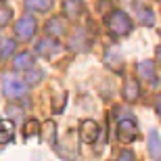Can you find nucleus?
<instances>
[{"label": "nucleus", "mask_w": 161, "mask_h": 161, "mask_svg": "<svg viewBox=\"0 0 161 161\" xmlns=\"http://www.w3.org/2000/svg\"><path fill=\"white\" fill-rule=\"evenodd\" d=\"M98 134H101V128H98V124H96L94 119H84L82 124H80V140H82L84 144L96 142Z\"/></svg>", "instance_id": "nucleus-6"}, {"label": "nucleus", "mask_w": 161, "mask_h": 161, "mask_svg": "<svg viewBox=\"0 0 161 161\" xmlns=\"http://www.w3.org/2000/svg\"><path fill=\"white\" fill-rule=\"evenodd\" d=\"M11 19H13V8L6 4L4 0H0V30L11 23Z\"/></svg>", "instance_id": "nucleus-20"}, {"label": "nucleus", "mask_w": 161, "mask_h": 161, "mask_svg": "<svg viewBox=\"0 0 161 161\" xmlns=\"http://www.w3.org/2000/svg\"><path fill=\"white\" fill-rule=\"evenodd\" d=\"M40 134V121L38 119H27L23 124V138L25 140H31Z\"/></svg>", "instance_id": "nucleus-19"}, {"label": "nucleus", "mask_w": 161, "mask_h": 161, "mask_svg": "<svg viewBox=\"0 0 161 161\" xmlns=\"http://www.w3.org/2000/svg\"><path fill=\"white\" fill-rule=\"evenodd\" d=\"M40 136L50 149H57V124L53 119H46L44 124H40Z\"/></svg>", "instance_id": "nucleus-9"}, {"label": "nucleus", "mask_w": 161, "mask_h": 161, "mask_svg": "<svg viewBox=\"0 0 161 161\" xmlns=\"http://www.w3.org/2000/svg\"><path fill=\"white\" fill-rule=\"evenodd\" d=\"M65 92H63V94H61V98L59 96H54V101H53V113H61V111H63V107H65Z\"/></svg>", "instance_id": "nucleus-23"}, {"label": "nucleus", "mask_w": 161, "mask_h": 161, "mask_svg": "<svg viewBox=\"0 0 161 161\" xmlns=\"http://www.w3.org/2000/svg\"><path fill=\"white\" fill-rule=\"evenodd\" d=\"M149 153L153 159H159L161 157V140H159V132L157 130L149 132Z\"/></svg>", "instance_id": "nucleus-17"}, {"label": "nucleus", "mask_w": 161, "mask_h": 161, "mask_svg": "<svg viewBox=\"0 0 161 161\" xmlns=\"http://www.w3.org/2000/svg\"><path fill=\"white\" fill-rule=\"evenodd\" d=\"M15 138V124L11 119H0V147L13 142Z\"/></svg>", "instance_id": "nucleus-12"}, {"label": "nucleus", "mask_w": 161, "mask_h": 161, "mask_svg": "<svg viewBox=\"0 0 161 161\" xmlns=\"http://www.w3.org/2000/svg\"><path fill=\"white\" fill-rule=\"evenodd\" d=\"M140 23H144L147 27L155 25V15H153L151 8H140Z\"/></svg>", "instance_id": "nucleus-22"}, {"label": "nucleus", "mask_w": 161, "mask_h": 161, "mask_svg": "<svg viewBox=\"0 0 161 161\" xmlns=\"http://www.w3.org/2000/svg\"><path fill=\"white\" fill-rule=\"evenodd\" d=\"M136 71L138 75L142 80H147V82H151L153 86H157V71H155V61H149V59H144V61H138L136 63Z\"/></svg>", "instance_id": "nucleus-8"}, {"label": "nucleus", "mask_w": 161, "mask_h": 161, "mask_svg": "<svg viewBox=\"0 0 161 161\" xmlns=\"http://www.w3.org/2000/svg\"><path fill=\"white\" fill-rule=\"evenodd\" d=\"M2 94L8 101H21L27 94V84L21 78H17L15 73H6L2 78Z\"/></svg>", "instance_id": "nucleus-2"}, {"label": "nucleus", "mask_w": 161, "mask_h": 161, "mask_svg": "<svg viewBox=\"0 0 161 161\" xmlns=\"http://www.w3.org/2000/svg\"><path fill=\"white\" fill-rule=\"evenodd\" d=\"M71 48L73 50H88V44H90V38L86 36V30H78L75 36L71 38Z\"/></svg>", "instance_id": "nucleus-16"}, {"label": "nucleus", "mask_w": 161, "mask_h": 161, "mask_svg": "<svg viewBox=\"0 0 161 161\" xmlns=\"http://www.w3.org/2000/svg\"><path fill=\"white\" fill-rule=\"evenodd\" d=\"M36 65L34 63V54L31 53H19L17 57H15V61H13V67H15V71H27V69H31V67Z\"/></svg>", "instance_id": "nucleus-13"}, {"label": "nucleus", "mask_w": 161, "mask_h": 161, "mask_svg": "<svg viewBox=\"0 0 161 161\" xmlns=\"http://www.w3.org/2000/svg\"><path fill=\"white\" fill-rule=\"evenodd\" d=\"M25 8L31 13H48L53 8V0H25Z\"/></svg>", "instance_id": "nucleus-15"}, {"label": "nucleus", "mask_w": 161, "mask_h": 161, "mask_svg": "<svg viewBox=\"0 0 161 161\" xmlns=\"http://www.w3.org/2000/svg\"><path fill=\"white\" fill-rule=\"evenodd\" d=\"M119 159H134V153H132V151H121Z\"/></svg>", "instance_id": "nucleus-24"}, {"label": "nucleus", "mask_w": 161, "mask_h": 161, "mask_svg": "<svg viewBox=\"0 0 161 161\" xmlns=\"http://www.w3.org/2000/svg\"><path fill=\"white\" fill-rule=\"evenodd\" d=\"M105 65L111 67L113 71H121V67H124V59H121V54L117 48H109L107 53H105Z\"/></svg>", "instance_id": "nucleus-14"}, {"label": "nucleus", "mask_w": 161, "mask_h": 161, "mask_svg": "<svg viewBox=\"0 0 161 161\" xmlns=\"http://www.w3.org/2000/svg\"><path fill=\"white\" fill-rule=\"evenodd\" d=\"M46 36H50V38H63V36H67V31H69V25H67V19L65 17H50L46 21Z\"/></svg>", "instance_id": "nucleus-5"}, {"label": "nucleus", "mask_w": 161, "mask_h": 161, "mask_svg": "<svg viewBox=\"0 0 161 161\" xmlns=\"http://www.w3.org/2000/svg\"><path fill=\"white\" fill-rule=\"evenodd\" d=\"M82 11H84L82 0H65V2H63V17L69 19V21H78Z\"/></svg>", "instance_id": "nucleus-11"}, {"label": "nucleus", "mask_w": 161, "mask_h": 161, "mask_svg": "<svg viewBox=\"0 0 161 161\" xmlns=\"http://www.w3.org/2000/svg\"><path fill=\"white\" fill-rule=\"evenodd\" d=\"M17 50V42L11 40V38H6V40L0 42V61L2 63H6V61L11 59V54Z\"/></svg>", "instance_id": "nucleus-18"}, {"label": "nucleus", "mask_w": 161, "mask_h": 161, "mask_svg": "<svg viewBox=\"0 0 161 161\" xmlns=\"http://www.w3.org/2000/svg\"><path fill=\"white\" fill-rule=\"evenodd\" d=\"M42 78H44V71H42V69H36V65H34L31 69L25 71V80L23 82L27 84V86H34V84H38Z\"/></svg>", "instance_id": "nucleus-21"}, {"label": "nucleus", "mask_w": 161, "mask_h": 161, "mask_svg": "<svg viewBox=\"0 0 161 161\" xmlns=\"http://www.w3.org/2000/svg\"><path fill=\"white\" fill-rule=\"evenodd\" d=\"M36 31H38V21L31 15L25 13L23 17L17 19V23H15V36L21 42H30L31 38L36 36Z\"/></svg>", "instance_id": "nucleus-3"}, {"label": "nucleus", "mask_w": 161, "mask_h": 161, "mask_svg": "<svg viewBox=\"0 0 161 161\" xmlns=\"http://www.w3.org/2000/svg\"><path fill=\"white\" fill-rule=\"evenodd\" d=\"M115 134H117V140L121 144H130L138 138V125L132 117H124V119L117 121V128H115Z\"/></svg>", "instance_id": "nucleus-4"}, {"label": "nucleus", "mask_w": 161, "mask_h": 161, "mask_svg": "<svg viewBox=\"0 0 161 161\" xmlns=\"http://www.w3.org/2000/svg\"><path fill=\"white\" fill-rule=\"evenodd\" d=\"M105 25H107V31L111 36L115 38H124V36H130L132 30H134V23H132V19L128 13L124 11H111L105 17Z\"/></svg>", "instance_id": "nucleus-1"}, {"label": "nucleus", "mask_w": 161, "mask_h": 161, "mask_svg": "<svg viewBox=\"0 0 161 161\" xmlns=\"http://www.w3.org/2000/svg\"><path fill=\"white\" fill-rule=\"evenodd\" d=\"M36 50H38V54L44 57V59H53L54 54H59L61 50H63V46L57 42V38L48 36V38H42V40L36 44Z\"/></svg>", "instance_id": "nucleus-7"}, {"label": "nucleus", "mask_w": 161, "mask_h": 161, "mask_svg": "<svg viewBox=\"0 0 161 161\" xmlns=\"http://www.w3.org/2000/svg\"><path fill=\"white\" fill-rule=\"evenodd\" d=\"M121 94H124L125 103H136L138 98H140V84H138V80L125 78L124 88H121Z\"/></svg>", "instance_id": "nucleus-10"}]
</instances>
